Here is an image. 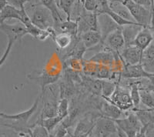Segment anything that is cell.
<instances>
[{"instance_id":"cell-1","label":"cell","mask_w":154,"mask_h":137,"mask_svg":"<svg viewBox=\"0 0 154 137\" xmlns=\"http://www.w3.org/2000/svg\"><path fill=\"white\" fill-rule=\"evenodd\" d=\"M123 2L129 9L136 23L143 27H149L152 19L151 9L135 3L132 0H124Z\"/></svg>"},{"instance_id":"cell-2","label":"cell","mask_w":154,"mask_h":137,"mask_svg":"<svg viewBox=\"0 0 154 137\" xmlns=\"http://www.w3.org/2000/svg\"><path fill=\"white\" fill-rule=\"evenodd\" d=\"M29 17L32 24L42 30L47 29L55 26L52 12L42 5H37L36 7L34 8Z\"/></svg>"},{"instance_id":"cell-3","label":"cell","mask_w":154,"mask_h":137,"mask_svg":"<svg viewBox=\"0 0 154 137\" xmlns=\"http://www.w3.org/2000/svg\"><path fill=\"white\" fill-rule=\"evenodd\" d=\"M105 99L116 105L122 111H127L134 108L130 96V90H128L122 86H116L112 96Z\"/></svg>"},{"instance_id":"cell-4","label":"cell","mask_w":154,"mask_h":137,"mask_svg":"<svg viewBox=\"0 0 154 137\" xmlns=\"http://www.w3.org/2000/svg\"><path fill=\"white\" fill-rule=\"evenodd\" d=\"M93 132L97 137H109L118 132V129L113 120L101 116L96 120Z\"/></svg>"},{"instance_id":"cell-5","label":"cell","mask_w":154,"mask_h":137,"mask_svg":"<svg viewBox=\"0 0 154 137\" xmlns=\"http://www.w3.org/2000/svg\"><path fill=\"white\" fill-rule=\"evenodd\" d=\"M42 95L41 93L40 95L38 96L37 98L35 99V102L32 104V105L27 110L23 111L22 113H19L17 114H6V113H4L2 112H0V117L5 119V120H13L15 123H19V124H25V125L29 124V120H30L32 116L35 113V111L38 109V103H39V101L42 99Z\"/></svg>"},{"instance_id":"cell-6","label":"cell","mask_w":154,"mask_h":137,"mask_svg":"<svg viewBox=\"0 0 154 137\" xmlns=\"http://www.w3.org/2000/svg\"><path fill=\"white\" fill-rule=\"evenodd\" d=\"M0 30L7 35L8 39L21 42L23 37L28 34L26 28L22 23L16 24L0 23Z\"/></svg>"},{"instance_id":"cell-7","label":"cell","mask_w":154,"mask_h":137,"mask_svg":"<svg viewBox=\"0 0 154 137\" xmlns=\"http://www.w3.org/2000/svg\"><path fill=\"white\" fill-rule=\"evenodd\" d=\"M103 43L111 50L118 53H121L125 48V40L122 32V27L116 29L109 34Z\"/></svg>"},{"instance_id":"cell-8","label":"cell","mask_w":154,"mask_h":137,"mask_svg":"<svg viewBox=\"0 0 154 137\" xmlns=\"http://www.w3.org/2000/svg\"><path fill=\"white\" fill-rule=\"evenodd\" d=\"M143 52V51L136 46H125L120 53L121 58L123 59L124 62H126L125 65H136L141 63Z\"/></svg>"},{"instance_id":"cell-9","label":"cell","mask_w":154,"mask_h":137,"mask_svg":"<svg viewBox=\"0 0 154 137\" xmlns=\"http://www.w3.org/2000/svg\"><path fill=\"white\" fill-rule=\"evenodd\" d=\"M152 72H147L141 63L136 65H125L124 72L122 76L127 79H140V78H148L152 76Z\"/></svg>"},{"instance_id":"cell-10","label":"cell","mask_w":154,"mask_h":137,"mask_svg":"<svg viewBox=\"0 0 154 137\" xmlns=\"http://www.w3.org/2000/svg\"><path fill=\"white\" fill-rule=\"evenodd\" d=\"M99 30L103 37V41L106 39L107 35L116 29L119 28L115 22L107 14H102L98 16Z\"/></svg>"},{"instance_id":"cell-11","label":"cell","mask_w":154,"mask_h":137,"mask_svg":"<svg viewBox=\"0 0 154 137\" xmlns=\"http://www.w3.org/2000/svg\"><path fill=\"white\" fill-rule=\"evenodd\" d=\"M154 40L153 33L149 27H143L134 40V46L144 51Z\"/></svg>"},{"instance_id":"cell-12","label":"cell","mask_w":154,"mask_h":137,"mask_svg":"<svg viewBox=\"0 0 154 137\" xmlns=\"http://www.w3.org/2000/svg\"><path fill=\"white\" fill-rule=\"evenodd\" d=\"M79 37V40L83 43L86 49H91L95 46L103 42L101 33L100 31L96 30H89L85 33H82Z\"/></svg>"},{"instance_id":"cell-13","label":"cell","mask_w":154,"mask_h":137,"mask_svg":"<svg viewBox=\"0 0 154 137\" xmlns=\"http://www.w3.org/2000/svg\"><path fill=\"white\" fill-rule=\"evenodd\" d=\"M142 28V26L139 24L128 25L122 27V32L125 40V46H134L135 39Z\"/></svg>"},{"instance_id":"cell-14","label":"cell","mask_w":154,"mask_h":137,"mask_svg":"<svg viewBox=\"0 0 154 137\" xmlns=\"http://www.w3.org/2000/svg\"><path fill=\"white\" fill-rule=\"evenodd\" d=\"M100 111H101L102 116H104V117L109 118V119L113 120L119 119L121 115H122V112H123L116 105H115L108 100H106L102 104Z\"/></svg>"},{"instance_id":"cell-15","label":"cell","mask_w":154,"mask_h":137,"mask_svg":"<svg viewBox=\"0 0 154 137\" xmlns=\"http://www.w3.org/2000/svg\"><path fill=\"white\" fill-rule=\"evenodd\" d=\"M140 102L149 109H154V86L150 83L147 87H140Z\"/></svg>"},{"instance_id":"cell-16","label":"cell","mask_w":154,"mask_h":137,"mask_svg":"<svg viewBox=\"0 0 154 137\" xmlns=\"http://www.w3.org/2000/svg\"><path fill=\"white\" fill-rule=\"evenodd\" d=\"M28 78L30 80H34L38 83L41 87V90L42 92L45 91L46 86L49 85L53 84L59 79L60 76H51L47 73H42L39 74L38 76H31V75H28Z\"/></svg>"},{"instance_id":"cell-17","label":"cell","mask_w":154,"mask_h":137,"mask_svg":"<svg viewBox=\"0 0 154 137\" xmlns=\"http://www.w3.org/2000/svg\"><path fill=\"white\" fill-rule=\"evenodd\" d=\"M109 6H110V9L114 12H116V14H118L121 17H123V19L129 20V21L135 22L131 13H130V12L126 5L123 4V1H121V0H112L111 4H109Z\"/></svg>"},{"instance_id":"cell-18","label":"cell","mask_w":154,"mask_h":137,"mask_svg":"<svg viewBox=\"0 0 154 137\" xmlns=\"http://www.w3.org/2000/svg\"><path fill=\"white\" fill-rule=\"evenodd\" d=\"M141 64L147 72L154 68V40L146 49L143 52Z\"/></svg>"},{"instance_id":"cell-19","label":"cell","mask_w":154,"mask_h":137,"mask_svg":"<svg viewBox=\"0 0 154 137\" xmlns=\"http://www.w3.org/2000/svg\"><path fill=\"white\" fill-rule=\"evenodd\" d=\"M58 115V102L56 100L46 101L44 102L43 108L41 111L38 120H42L45 119L53 118Z\"/></svg>"},{"instance_id":"cell-20","label":"cell","mask_w":154,"mask_h":137,"mask_svg":"<svg viewBox=\"0 0 154 137\" xmlns=\"http://www.w3.org/2000/svg\"><path fill=\"white\" fill-rule=\"evenodd\" d=\"M40 3L41 5L47 8L52 12V15L54 19L55 25H58L60 26V25L63 23V20L61 13L59 12L57 1L56 0H40Z\"/></svg>"},{"instance_id":"cell-21","label":"cell","mask_w":154,"mask_h":137,"mask_svg":"<svg viewBox=\"0 0 154 137\" xmlns=\"http://www.w3.org/2000/svg\"><path fill=\"white\" fill-rule=\"evenodd\" d=\"M7 20H18L20 21V10L8 4L0 12V23H5Z\"/></svg>"},{"instance_id":"cell-22","label":"cell","mask_w":154,"mask_h":137,"mask_svg":"<svg viewBox=\"0 0 154 137\" xmlns=\"http://www.w3.org/2000/svg\"><path fill=\"white\" fill-rule=\"evenodd\" d=\"M86 24L89 26L91 30H99V22H98V15L95 13L94 12H88L86 9H83L80 17Z\"/></svg>"},{"instance_id":"cell-23","label":"cell","mask_w":154,"mask_h":137,"mask_svg":"<svg viewBox=\"0 0 154 137\" xmlns=\"http://www.w3.org/2000/svg\"><path fill=\"white\" fill-rule=\"evenodd\" d=\"M113 58V54L110 52H100L93 56L89 61L99 63L100 65H109L112 63Z\"/></svg>"},{"instance_id":"cell-24","label":"cell","mask_w":154,"mask_h":137,"mask_svg":"<svg viewBox=\"0 0 154 137\" xmlns=\"http://www.w3.org/2000/svg\"><path fill=\"white\" fill-rule=\"evenodd\" d=\"M72 35L68 33H66V32L56 34L53 38V40L56 42V46L62 49H64L69 46V45L72 42Z\"/></svg>"},{"instance_id":"cell-25","label":"cell","mask_w":154,"mask_h":137,"mask_svg":"<svg viewBox=\"0 0 154 137\" xmlns=\"http://www.w3.org/2000/svg\"><path fill=\"white\" fill-rule=\"evenodd\" d=\"M77 22L72 21V20H66L63 21L61 24L60 25V29L63 31V32H66L69 35H72V37L76 36L78 35V32H77Z\"/></svg>"},{"instance_id":"cell-26","label":"cell","mask_w":154,"mask_h":137,"mask_svg":"<svg viewBox=\"0 0 154 137\" xmlns=\"http://www.w3.org/2000/svg\"><path fill=\"white\" fill-rule=\"evenodd\" d=\"M63 120V119H62L60 116H55L53 118H49V119H45V120H38L37 122L44 126V127L48 130V132L49 133H52L53 130L56 128L59 124L61 123Z\"/></svg>"},{"instance_id":"cell-27","label":"cell","mask_w":154,"mask_h":137,"mask_svg":"<svg viewBox=\"0 0 154 137\" xmlns=\"http://www.w3.org/2000/svg\"><path fill=\"white\" fill-rule=\"evenodd\" d=\"M116 87V85L112 82L106 80V79H102V96L104 99L109 98L113 93V92L115 91Z\"/></svg>"},{"instance_id":"cell-28","label":"cell","mask_w":154,"mask_h":137,"mask_svg":"<svg viewBox=\"0 0 154 137\" xmlns=\"http://www.w3.org/2000/svg\"><path fill=\"white\" fill-rule=\"evenodd\" d=\"M49 133L44 126L41 123L35 122L33 127L29 132L30 137H49Z\"/></svg>"},{"instance_id":"cell-29","label":"cell","mask_w":154,"mask_h":137,"mask_svg":"<svg viewBox=\"0 0 154 137\" xmlns=\"http://www.w3.org/2000/svg\"><path fill=\"white\" fill-rule=\"evenodd\" d=\"M69 99L66 98L60 99V100L58 102V116L61 117L62 119L65 120L67 116L69 115Z\"/></svg>"},{"instance_id":"cell-30","label":"cell","mask_w":154,"mask_h":137,"mask_svg":"<svg viewBox=\"0 0 154 137\" xmlns=\"http://www.w3.org/2000/svg\"><path fill=\"white\" fill-rule=\"evenodd\" d=\"M106 14L109 16H110L111 19L113 20L116 23V24L119 27H123L125 26H128V25H137L138 23H135V22H131L129 21V20H126L125 19H123V17L119 16V15L116 14V12H114L112 9H110L109 11L106 12Z\"/></svg>"},{"instance_id":"cell-31","label":"cell","mask_w":154,"mask_h":137,"mask_svg":"<svg viewBox=\"0 0 154 137\" xmlns=\"http://www.w3.org/2000/svg\"><path fill=\"white\" fill-rule=\"evenodd\" d=\"M130 96H131L132 101H133V106L135 109H138L140 102V86L138 83H134L131 85L130 89Z\"/></svg>"},{"instance_id":"cell-32","label":"cell","mask_w":154,"mask_h":137,"mask_svg":"<svg viewBox=\"0 0 154 137\" xmlns=\"http://www.w3.org/2000/svg\"><path fill=\"white\" fill-rule=\"evenodd\" d=\"M110 9L109 0H96V7L94 12L98 16L102 14H106V12Z\"/></svg>"},{"instance_id":"cell-33","label":"cell","mask_w":154,"mask_h":137,"mask_svg":"<svg viewBox=\"0 0 154 137\" xmlns=\"http://www.w3.org/2000/svg\"><path fill=\"white\" fill-rule=\"evenodd\" d=\"M75 0H60L59 1V6L63 9L66 13L67 20H70V15H71V9L73 5Z\"/></svg>"},{"instance_id":"cell-34","label":"cell","mask_w":154,"mask_h":137,"mask_svg":"<svg viewBox=\"0 0 154 137\" xmlns=\"http://www.w3.org/2000/svg\"><path fill=\"white\" fill-rule=\"evenodd\" d=\"M96 76L99 79H108L110 76V72L109 69L107 68L106 65H100L99 66L98 71L96 72Z\"/></svg>"},{"instance_id":"cell-35","label":"cell","mask_w":154,"mask_h":137,"mask_svg":"<svg viewBox=\"0 0 154 137\" xmlns=\"http://www.w3.org/2000/svg\"><path fill=\"white\" fill-rule=\"evenodd\" d=\"M14 42H15L13 40L8 39V44H7V46H6V49H5V52H4L2 57L0 58V67L2 66V65L5 63V62L6 61V59H7L9 53H10L11 52V49H12V46H13V44H14Z\"/></svg>"},{"instance_id":"cell-36","label":"cell","mask_w":154,"mask_h":137,"mask_svg":"<svg viewBox=\"0 0 154 137\" xmlns=\"http://www.w3.org/2000/svg\"><path fill=\"white\" fill-rule=\"evenodd\" d=\"M29 1L30 0H8V3L20 10L24 9L26 3Z\"/></svg>"},{"instance_id":"cell-37","label":"cell","mask_w":154,"mask_h":137,"mask_svg":"<svg viewBox=\"0 0 154 137\" xmlns=\"http://www.w3.org/2000/svg\"><path fill=\"white\" fill-rule=\"evenodd\" d=\"M96 7V0H85L83 9L88 12H95Z\"/></svg>"},{"instance_id":"cell-38","label":"cell","mask_w":154,"mask_h":137,"mask_svg":"<svg viewBox=\"0 0 154 137\" xmlns=\"http://www.w3.org/2000/svg\"><path fill=\"white\" fill-rule=\"evenodd\" d=\"M132 1L148 9H151V7L153 5L154 2V0H132Z\"/></svg>"},{"instance_id":"cell-39","label":"cell","mask_w":154,"mask_h":137,"mask_svg":"<svg viewBox=\"0 0 154 137\" xmlns=\"http://www.w3.org/2000/svg\"><path fill=\"white\" fill-rule=\"evenodd\" d=\"M149 127V126L146 125L143 126V127L141 128V129L138 132L136 135V137H146V132L147 130H148V128Z\"/></svg>"},{"instance_id":"cell-40","label":"cell","mask_w":154,"mask_h":137,"mask_svg":"<svg viewBox=\"0 0 154 137\" xmlns=\"http://www.w3.org/2000/svg\"><path fill=\"white\" fill-rule=\"evenodd\" d=\"M8 0H0V12L8 5Z\"/></svg>"},{"instance_id":"cell-41","label":"cell","mask_w":154,"mask_h":137,"mask_svg":"<svg viewBox=\"0 0 154 137\" xmlns=\"http://www.w3.org/2000/svg\"><path fill=\"white\" fill-rule=\"evenodd\" d=\"M149 79L151 84H152V86H154V74H152V76H149V77L148 78V79Z\"/></svg>"},{"instance_id":"cell-42","label":"cell","mask_w":154,"mask_h":137,"mask_svg":"<svg viewBox=\"0 0 154 137\" xmlns=\"http://www.w3.org/2000/svg\"><path fill=\"white\" fill-rule=\"evenodd\" d=\"M19 137H30L29 134H22V135H19Z\"/></svg>"},{"instance_id":"cell-43","label":"cell","mask_w":154,"mask_h":137,"mask_svg":"<svg viewBox=\"0 0 154 137\" xmlns=\"http://www.w3.org/2000/svg\"><path fill=\"white\" fill-rule=\"evenodd\" d=\"M0 137H6V135L4 132H2V131H0Z\"/></svg>"},{"instance_id":"cell-44","label":"cell","mask_w":154,"mask_h":137,"mask_svg":"<svg viewBox=\"0 0 154 137\" xmlns=\"http://www.w3.org/2000/svg\"><path fill=\"white\" fill-rule=\"evenodd\" d=\"M88 137H97V136H96V135H95L94 133H93V132H92L91 133H90L89 135H88Z\"/></svg>"},{"instance_id":"cell-45","label":"cell","mask_w":154,"mask_h":137,"mask_svg":"<svg viewBox=\"0 0 154 137\" xmlns=\"http://www.w3.org/2000/svg\"><path fill=\"white\" fill-rule=\"evenodd\" d=\"M78 1H79V2L80 4H82V5H83V3H84V2H85V0H78Z\"/></svg>"},{"instance_id":"cell-46","label":"cell","mask_w":154,"mask_h":137,"mask_svg":"<svg viewBox=\"0 0 154 137\" xmlns=\"http://www.w3.org/2000/svg\"><path fill=\"white\" fill-rule=\"evenodd\" d=\"M153 124H154V120H153Z\"/></svg>"},{"instance_id":"cell-47","label":"cell","mask_w":154,"mask_h":137,"mask_svg":"<svg viewBox=\"0 0 154 137\" xmlns=\"http://www.w3.org/2000/svg\"><path fill=\"white\" fill-rule=\"evenodd\" d=\"M153 5H154V2H153Z\"/></svg>"}]
</instances>
